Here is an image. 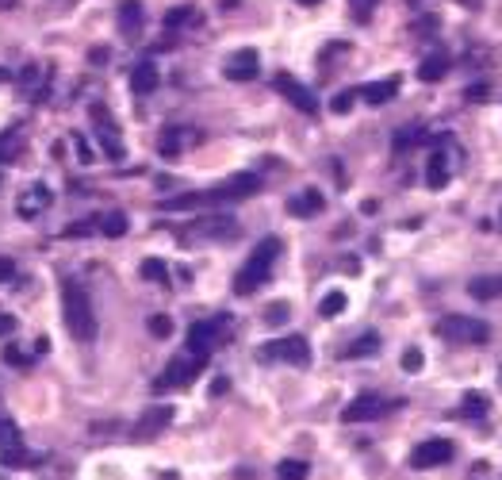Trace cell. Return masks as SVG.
I'll list each match as a JSON object with an SVG mask.
<instances>
[{"mask_svg":"<svg viewBox=\"0 0 502 480\" xmlns=\"http://www.w3.org/2000/svg\"><path fill=\"white\" fill-rule=\"evenodd\" d=\"M119 27H123V35H130V39L142 35V4L138 0H123L119 4Z\"/></svg>","mask_w":502,"mask_h":480,"instance_id":"cell-20","label":"cell"},{"mask_svg":"<svg viewBox=\"0 0 502 480\" xmlns=\"http://www.w3.org/2000/svg\"><path fill=\"white\" fill-rule=\"evenodd\" d=\"M280 250H284V242L277 239V234L261 239L257 246L250 250V261H245V266L238 269V277H234V293H238V296H253V293H257L264 280L272 277V266L280 261Z\"/></svg>","mask_w":502,"mask_h":480,"instance_id":"cell-3","label":"cell"},{"mask_svg":"<svg viewBox=\"0 0 502 480\" xmlns=\"http://www.w3.org/2000/svg\"><path fill=\"white\" fill-rule=\"evenodd\" d=\"M449 461H452V442L449 438H425L411 454L414 469H433V465H449Z\"/></svg>","mask_w":502,"mask_h":480,"instance_id":"cell-12","label":"cell"},{"mask_svg":"<svg viewBox=\"0 0 502 480\" xmlns=\"http://www.w3.org/2000/svg\"><path fill=\"white\" fill-rule=\"evenodd\" d=\"M322 208H326V196H322L318 188H307V192H299L288 200V212L299 215V219H311V215H318Z\"/></svg>","mask_w":502,"mask_h":480,"instance_id":"cell-18","label":"cell"},{"mask_svg":"<svg viewBox=\"0 0 502 480\" xmlns=\"http://www.w3.org/2000/svg\"><path fill=\"white\" fill-rule=\"evenodd\" d=\"M23 438H20V427L12 419H0V449H20Z\"/></svg>","mask_w":502,"mask_h":480,"instance_id":"cell-31","label":"cell"},{"mask_svg":"<svg viewBox=\"0 0 502 480\" xmlns=\"http://www.w3.org/2000/svg\"><path fill=\"white\" fill-rule=\"evenodd\" d=\"M188 234H203V239H234V234H238V223H234L230 215H207V219H200Z\"/></svg>","mask_w":502,"mask_h":480,"instance_id":"cell-16","label":"cell"},{"mask_svg":"<svg viewBox=\"0 0 502 480\" xmlns=\"http://www.w3.org/2000/svg\"><path fill=\"white\" fill-rule=\"evenodd\" d=\"M261 54L257 50H253V46H245V50H234L230 54V58H226V77H230V81H253V77H257V70H261Z\"/></svg>","mask_w":502,"mask_h":480,"instance_id":"cell-15","label":"cell"},{"mask_svg":"<svg viewBox=\"0 0 502 480\" xmlns=\"http://www.w3.org/2000/svg\"><path fill=\"white\" fill-rule=\"evenodd\" d=\"M130 227V219L123 212H108V215H100V234H108V239H123Z\"/></svg>","mask_w":502,"mask_h":480,"instance_id":"cell-27","label":"cell"},{"mask_svg":"<svg viewBox=\"0 0 502 480\" xmlns=\"http://www.w3.org/2000/svg\"><path fill=\"white\" fill-rule=\"evenodd\" d=\"M468 100H487V89H483V84H476V89H468Z\"/></svg>","mask_w":502,"mask_h":480,"instance_id":"cell-45","label":"cell"},{"mask_svg":"<svg viewBox=\"0 0 502 480\" xmlns=\"http://www.w3.org/2000/svg\"><path fill=\"white\" fill-rule=\"evenodd\" d=\"M376 350H380V334L368 331V334L357 338V342H349L345 350H342V357H345V361H357V357H372Z\"/></svg>","mask_w":502,"mask_h":480,"instance_id":"cell-22","label":"cell"},{"mask_svg":"<svg viewBox=\"0 0 502 480\" xmlns=\"http://www.w3.org/2000/svg\"><path fill=\"white\" fill-rule=\"evenodd\" d=\"M138 273H142V280H154V285H161V288L169 285V266L161 258H146L138 266Z\"/></svg>","mask_w":502,"mask_h":480,"instance_id":"cell-28","label":"cell"},{"mask_svg":"<svg viewBox=\"0 0 502 480\" xmlns=\"http://www.w3.org/2000/svg\"><path fill=\"white\" fill-rule=\"evenodd\" d=\"M498 227H502V212H498Z\"/></svg>","mask_w":502,"mask_h":480,"instance_id":"cell-49","label":"cell"},{"mask_svg":"<svg viewBox=\"0 0 502 480\" xmlns=\"http://www.w3.org/2000/svg\"><path fill=\"white\" fill-rule=\"evenodd\" d=\"M491 411V400L483 396V392H464V400H460V415H468V419H483Z\"/></svg>","mask_w":502,"mask_h":480,"instance_id":"cell-25","label":"cell"},{"mask_svg":"<svg viewBox=\"0 0 502 480\" xmlns=\"http://www.w3.org/2000/svg\"><path fill=\"white\" fill-rule=\"evenodd\" d=\"M468 293L476 300H495V296H502V277H476L468 285Z\"/></svg>","mask_w":502,"mask_h":480,"instance_id":"cell-26","label":"cell"},{"mask_svg":"<svg viewBox=\"0 0 502 480\" xmlns=\"http://www.w3.org/2000/svg\"><path fill=\"white\" fill-rule=\"evenodd\" d=\"M192 143H200V131L196 127H184V124H173L157 135V154L161 158H181Z\"/></svg>","mask_w":502,"mask_h":480,"instance_id":"cell-11","label":"cell"},{"mask_svg":"<svg viewBox=\"0 0 502 480\" xmlns=\"http://www.w3.org/2000/svg\"><path fill=\"white\" fill-rule=\"evenodd\" d=\"M203 365H207V357H196V354L184 350V354H177L173 361L165 365V373H161L150 388H154V396H161V392H173V388H188V384L203 373Z\"/></svg>","mask_w":502,"mask_h":480,"instance_id":"cell-5","label":"cell"},{"mask_svg":"<svg viewBox=\"0 0 502 480\" xmlns=\"http://www.w3.org/2000/svg\"><path fill=\"white\" fill-rule=\"evenodd\" d=\"M16 277V261L12 258H0V285H4V280H12Z\"/></svg>","mask_w":502,"mask_h":480,"instance_id":"cell-42","label":"cell"},{"mask_svg":"<svg viewBox=\"0 0 502 480\" xmlns=\"http://www.w3.org/2000/svg\"><path fill=\"white\" fill-rule=\"evenodd\" d=\"M422 131L418 127H411V131H399V135H395V150H406V146H414V143H422Z\"/></svg>","mask_w":502,"mask_h":480,"instance_id":"cell-37","label":"cell"},{"mask_svg":"<svg viewBox=\"0 0 502 480\" xmlns=\"http://www.w3.org/2000/svg\"><path fill=\"white\" fill-rule=\"evenodd\" d=\"M230 334V315H219V319H200V323L188 327V354L196 357H211V350Z\"/></svg>","mask_w":502,"mask_h":480,"instance_id":"cell-6","label":"cell"},{"mask_svg":"<svg viewBox=\"0 0 502 480\" xmlns=\"http://www.w3.org/2000/svg\"><path fill=\"white\" fill-rule=\"evenodd\" d=\"M92 231H100V219H96V215H92V219H84V223H73V227H65L62 239H84V234H92Z\"/></svg>","mask_w":502,"mask_h":480,"instance_id":"cell-33","label":"cell"},{"mask_svg":"<svg viewBox=\"0 0 502 480\" xmlns=\"http://www.w3.org/2000/svg\"><path fill=\"white\" fill-rule=\"evenodd\" d=\"M92 124H96V143H100V150L111 158V162H123V138H119V127H116V119H111V111L104 108V104H96L92 108Z\"/></svg>","mask_w":502,"mask_h":480,"instance_id":"cell-8","label":"cell"},{"mask_svg":"<svg viewBox=\"0 0 502 480\" xmlns=\"http://www.w3.org/2000/svg\"><path fill=\"white\" fill-rule=\"evenodd\" d=\"M445 73H449V54H430V58H422V65H418L422 81H441Z\"/></svg>","mask_w":502,"mask_h":480,"instance_id":"cell-24","label":"cell"},{"mask_svg":"<svg viewBox=\"0 0 502 480\" xmlns=\"http://www.w3.org/2000/svg\"><path fill=\"white\" fill-rule=\"evenodd\" d=\"M422 361H425L422 350H406V354H403V369H406V373H418Z\"/></svg>","mask_w":502,"mask_h":480,"instance_id":"cell-40","label":"cell"},{"mask_svg":"<svg viewBox=\"0 0 502 480\" xmlns=\"http://www.w3.org/2000/svg\"><path fill=\"white\" fill-rule=\"evenodd\" d=\"M169 422H173V408H169V403H157V408L142 411V419L130 427V438H135V442H150V438H157Z\"/></svg>","mask_w":502,"mask_h":480,"instance_id":"cell-13","label":"cell"},{"mask_svg":"<svg viewBox=\"0 0 502 480\" xmlns=\"http://www.w3.org/2000/svg\"><path fill=\"white\" fill-rule=\"evenodd\" d=\"M4 361H12V365H27L31 357H23L20 350H16V346H4Z\"/></svg>","mask_w":502,"mask_h":480,"instance_id":"cell-43","label":"cell"},{"mask_svg":"<svg viewBox=\"0 0 502 480\" xmlns=\"http://www.w3.org/2000/svg\"><path fill=\"white\" fill-rule=\"evenodd\" d=\"M261 361H288V365H311V342L303 334H288L277 338V342H264L261 346Z\"/></svg>","mask_w":502,"mask_h":480,"instance_id":"cell-7","label":"cell"},{"mask_svg":"<svg viewBox=\"0 0 502 480\" xmlns=\"http://www.w3.org/2000/svg\"><path fill=\"white\" fill-rule=\"evenodd\" d=\"M437 338H445V342L452 346H483L491 338V327L483 323V319H472V315H445L437 319Z\"/></svg>","mask_w":502,"mask_h":480,"instance_id":"cell-4","label":"cell"},{"mask_svg":"<svg viewBox=\"0 0 502 480\" xmlns=\"http://www.w3.org/2000/svg\"><path fill=\"white\" fill-rule=\"evenodd\" d=\"M39 81H43V65H27V70L20 73V84H23V92H31V89H39Z\"/></svg>","mask_w":502,"mask_h":480,"instance_id":"cell-36","label":"cell"},{"mask_svg":"<svg viewBox=\"0 0 502 480\" xmlns=\"http://www.w3.org/2000/svg\"><path fill=\"white\" fill-rule=\"evenodd\" d=\"M73 146H77V154H81V162L84 165H89V162H96V154H92V146L89 143H84V138L77 135V138H73Z\"/></svg>","mask_w":502,"mask_h":480,"instance_id":"cell-41","label":"cell"},{"mask_svg":"<svg viewBox=\"0 0 502 480\" xmlns=\"http://www.w3.org/2000/svg\"><path fill=\"white\" fill-rule=\"evenodd\" d=\"M299 4H307V8H311V4H318V0H299Z\"/></svg>","mask_w":502,"mask_h":480,"instance_id":"cell-48","label":"cell"},{"mask_svg":"<svg viewBox=\"0 0 502 480\" xmlns=\"http://www.w3.org/2000/svg\"><path fill=\"white\" fill-rule=\"evenodd\" d=\"M449 177H452V165H449V154L445 150H433L430 154V165H425V185L437 192V188L449 185Z\"/></svg>","mask_w":502,"mask_h":480,"instance_id":"cell-19","label":"cell"},{"mask_svg":"<svg viewBox=\"0 0 502 480\" xmlns=\"http://www.w3.org/2000/svg\"><path fill=\"white\" fill-rule=\"evenodd\" d=\"M0 81H4V73H0Z\"/></svg>","mask_w":502,"mask_h":480,"instance_id":"cell-50","label":"cell"},{"mask_svg":"<svg viewBox=\"0 0 502 480\" xmlns=\"http://www.w3.org/2000/svg\"><path fill=\"white\" fill-rule=\"evenodd\" d=\"M399 92V77H387V81H372L361 89V97L368 100V104H387V100Z\"/></svg>","mask_w":502,"mask_h":480,"instance_id":"cell-21","label":"cell"},{"mask_svg":"<svg viewBox=\"0 0 502 480\" xmlns=\"http://www.w3.org/2000/svg\"><path fill=\"white\" fill-rule=\"evenodd\" d=\"M349 4H353V16H357V20H368V16H372L376 12V4H380V0H349Z\"/></svg>","mask_w":502,"mask_h":480,"instance_id":"cell-38","label":"cell"},{"mask_svg":"<svg viewBox=\"0 0 502 480\" xmlns=\"http://www.w3.org/2000/svg\"><path fill=\"white\" fill-rule=\"evenodd\" d=\"M54 204V192L46 188L43 181H35V185H27L23 188V196L16 200V212L23 215V219H35V215H43L46 208Z\"/></svg>","mask_w":502,"mask_h":480,"instance_id":"cell-14","label":"cell"},{"mask_svg":"<svg viewBox=\"0 0 502 480\" xmlns=\"http://www.w3.org/2000/svg\"><path fill=\"white\" fill-rule=\"evenodd\" d=\"M391 408H399V400L387 403L384 396H376V392H361L357 400H349V403H345L342 422H368V419H380V415H387Z\"/></svg>","mask_w":502,"mask_h":480,"instance_id":"cell-9","label":"cell"},{"mask_svg":"<svg viewBox=\"0 0 502 480\" xmlns=\"http://www.w3.org/2000/svg\"><path fill=\"white\" fill-rule=\"evenodd\" d=\"M353 97H361V92H338V97L330 100V108H334L338 116H345V111L353 108Z\"/></svg>","mask_w":502,"mask_h":480,"instance_id":"cell-39","label":"cell"},{"mask_svg":"<svg viewBox=\"0 0 502 480\" xmlns=\"http://www.w3.org/2000/svg\"><path fill=\"white\" fill-rule=\"evenodd\" d=\"M16 4H20V0H0V8H16Z\"/></svg>","mask_w":502,"mask_h":480,"instance_id":"cell-47","label":"cell"},{"mask_svg":"<svg viewBox=\"0 0 502 480\" xmlns=\"http://www.w3.org/2000/svg\"><path fill=\"white\" fill-rule=\"evenodd\" d=\"M0 461L4 465H39V454H27V449H0Z\"/></svg>","mask_w":502,"mask_h":480,"instance_id":"cell-32","label":"cell"},{"mask_svg":"<svg viewBox=\"0 0 502 480\" xmlns=\"http://www.w3.org/2000/svg\"><path fill=\"white\" fill-rule=\"evenodd\" d=\"M253 192H261V177L257 173H234L223 185L203 188V192H184V196H169L161 200V212H188V208H211V204H238L250 200Z\"/></svg>","mask_w":502,"mask_h":480,"instance_id":"cell-1","label":"cell"},{"mask_svg":"<svg viewBox=\"0 0 502 480\" xmlns=\"http://www.w3.org/2000/svg\"><path fill=\"white\" fill-rule=\"evenodd\" d=\"M345 304H349L345 293H326V296H322V304H318V315L322 319H338L345 312Z\"/></svg>","mask_w":502,"mask_h":480,"instance_id":"cell-30","label":"cell"},{"mask_svg":"<svg viewBox=\"0 0 502 480\" xmlns=\"http://www.w3.org/2000/svg\"><path fill=\"white\" fill-rule=\"evenodd\" d=\"M157 81H161V73H157L154 62H138L135 70H130V92H135V97H150V92H157Z\"/></svg>","mask_w":502,"mask_h":480,"instance_id":"cell-17","label":"cell"},{"mask_svg":"<svg viewBox=\"0 0 502 480\" xmlns=\"http://www.w3.org/2000/svg\"><path fill=\"white\" fill-rule=\"evenodd\" d=\"M288 315H291V307L284 304V300H280V304H269V307H264V323H269V327L288 323Z\"/></svg>","mask_w":502,"mask_h":480,"instance_id":"cell-34","label":"cell"},{"mask_svg":"<svg viewBox=\"0 0 502 480\" xmlns=\"http://www.w3.org/2000/svg\"><path fill=\"white\" fill-rule=\"evenodd\" d=\"M161 23H165L169 31H177V27H192V23H200V12H196L192 4H177V8H169V12L161 16Z\"/></svg>","mask_w":502,"mask_h":480,"instance_id":"cell-23","label":"cell"},{"mask_svg":"<svg viewBox=\"0 0 502 480\" xmlns=\"http://www.w3.org/2000/svg\"><path fill=\"white\" fill-rule=\"evenodd\" d=\"M272 89H277L280 97H288L291 108L307 111V116H318V97H315V92H311L303 81L291 77V73H277V77H272Z\"/></svg>","mask_w":502,"mask_h":480,"instance_id":"cell-10","label":"cell"},{"mask_svg":"<svg viewBox=\"0 0 502 480\" xmlns=\"http://www.w3.org/2000/svg\"><path fill=\"white\" fill-rule=\"evenodd\" d=\"M307 473H311V465L307 461H296V457L277 465V480H307Z\"/></svg>","mask_w":502,"mask_h":480,"instance_id":"cell-29","label":"cell"},{"mask_svg":"<svg viewBox=\"0 0 502 480\" xmlns=\"http://www.w3.org/2000/svg\"><path fill=\"white\" fill-rule=\"evenodd\" d=\"M226 388H230V384H226V376H219V381L211 384V396H219V392H226Z\"/></svg>","mask_w":502,"mask_h":480,"instance_id":"cell-46","label":"cell"},{"mask_svg":"<svg viewBox=\"0 0 502 480\" xmlns=\"http://www.w3.org/2000/svg\"><path fill=\"white\" fill-rule=\"evenodd\" d=\"M62 319H65V331L77 342H92L96 338V312H92L89 288L73 277L62 280Z\"/></svg>","mask_w":502,"mask_h":480,"instance_id":"cell-2","label":"cell"},{"mask_svg":"<svg viewBox=\"0 0 502 480\" xmlns=\"http://www.w3.org/2000/svg\"><path fill=\"white\" fill-rule=\"evenodd\" d=\"M146 327H150V334H154V338H169V334H173V319H169V315H150Z\"/></svg>","mask_w":502,"mask_h":480,"instance_id":"cell-35","label":"cell"},{"mask_svg":"<svg viewBox=\"0 0 502 480\" xmlns=\"http://www.w3.org/2000/svg\"><path fill=\"white\" fill-rule=\"evenodd\" d=\"M16 331V319L12 315H0V334H12Z\"/></svg>","mask_w":502,"mask_h":480,"instance_id":"cell-44","label":"cell"}]
</instances>
